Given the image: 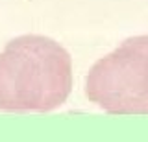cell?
Masks as SVG:
<instances>
[{"mask_svg": "<svg viewBox=\"0 0 148 142\" xmlns=\"http://www.w3.org/2000/svg\"><path fill=\"white\" fill-rule=\"evenodd\" d=\"M72 61L59 43L43 35H21L0 52V109L48 113L67 102Z\"/></svg>", "mask_w": 148, "mask_h": 142, "instance_id": "obj_1", "label": "cell"}, {"mask_svg": "<svg viewBox=\"0 0 148 142\" xmlns=\"http://www.w3.org/2000/svg\"><path fill=\"white\" fill-rule=\"evenodd\" d=\"M85 96L109 114H148V35L126 39L96 61Z\"/></svg>", "mask_w": 148, "mask_h": 142, "instance_id": "obj_2", "label": "cell"}]
</instances>
